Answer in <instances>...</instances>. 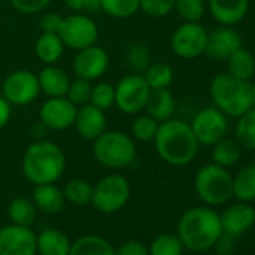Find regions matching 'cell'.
Masks as SVG:
<instances>
[{
    "label": "cell",
    "mask_w": 255,
    "mask_h": 255,
    "mask_svg": "<svg viewBox=\"0 0 255 255\" xmlns=\"http://www.w3.org/2000/svg\"><path fill=\"white\" fill-rule=\"evenodd\" d=\"M251 108H255V83L251 84Z\"/></svg>",
    "instance_id": "47"
},
{
    "label": "cell",
    "mask_w": 255,
    "mask_h": 255,
    "mask_svg": "<svg viewBox=\"0 0 255 255\" xmlns=\"http://www.w3.org/2000/svg\"><path fill=\"white\" fill-rule=\"evenodd\" d=\"M131 197V185L120 174L102 177L92 194V204L102 213H114L125 207Z\"/></svg>",
    "instance_id": "7"
},
{
    "label": "cell",
    "mask_w": 255,
    "mask_h": 255,
    "mask_svg": "<svg viewBox=\"0 0 255 255\" xmlns=\"http://www.w3.org/2000/svg\"><path fill=\"white\" fill-rule=\"evenodd\" d=\"M153 143L159 158L174 167L191 164L200 147L189 123L174 117L159 123Z\"/></svg>",
    "instance_id": "1"
},
{
    "label": "cell",
    "mask_w": 255,
    "mask_h": 255,
    "mask_svg": "<svg viewBox=\"0 0 255 255\" xmlns=\"http://www.w3.org/2000/svg\"><path fill=\"white\" fill-rule=\"evenodd\" d=\"M233 198L251 203L255 200V167L243 165L233 177Z\"/></svg>",
    "instance_id": "27"
},
{
    "label": "cell",
    "mask_w": 255,
    "mask_h": 255,
    "mask_svg": "<svg viewBox=\"0 0 255 255\" xmlns=\"http://www.w3.org/2000/svg\"><path fill=\"white\" fill-rule=\"evenodd\" d=\"M65 153L53 141L32 143L26 149L21 162L24 177L35 186L57 182L65 173Z\"/></svg>",
    "instance_id": "3"
},
{
    "label": "cell",
    "mask_w": 255,
    "mask_h": 255,
    "mask_svg": "<svg viewBox=\"0 0 255 255\" xmlns=\"http://www.w3.org/2000/svg\"><path fill=\"white\" fill-rule=\"evenodd\" d=\"M194 188L200 200L207 206H224L233 198V176L227 168L212 162L198 170Z\"/></svg>",
    "instance_id": "6"
},
{
    "label": "cell",
    "mask_w": 255,
    "mask_h": 255,
    "mask_svg": "<svg viewBox=\"0 0 255 255\" xmlns=\"http://www.w3.org/2000/svg\"><path fill=\"white\" fill-rule=\"evenodd\" d=\"M159 122L150 117L149 114L138 116L132 125H131V134L135 140L143 143H150L155 140V135L158 132Z\"/></svg>",
    "instance_id": "36"
},
{
    "label": "cell",
    "mask_w": 255,
    "mask_h": 255,
    "mask_svg": "<svg viewBox=\"0 0 255 255\" xmlns=\"http://www.w3.org/2000/svg\"><path fill=\"white\" fill-rule=\"evenodd\" d=\"M110 66L108 53L93 44L83 50H78L72 63V69L78 78H84L87 81H95L101 78Z\"/></svg>",
    "instance_id": "15"
},
{
    "label": "cell",
    "mask_w": 255,
    "mask_h": 255,
    "mask_svg": "<svg viewBox=\"0 0 255 255\" xmlns=\"http://www.w3.org/2000/svg\"><path fill=\"white\" fill-rule=\"evenodd\" d=\"M11 113H12L11 104L2 95H0V129L8 125V122L11 119Z\"/></svg>",
    "instance_id": "46"
},
{
    "label": "cell",
    "mask_w": 255,
    "mask_h": 255,
    "mask_svg": "<svg viewBox=\"0 0 255 255\" xmlns=\"http://www.w3.org/2000/svg\"><path fill=\"white\" fill-rule=\"evenodd\" d=\"M92 81H87L84 78H78L69 83L66 98L77 107L89 104L90 102V95H92Z\"/></svg>",
    "instance_id": "38"
},
{
    "label": "cell",
    "mask_w": 255,
    "mask_h": 255,
    "mask_svg": "<svg viewBox=\"0 0 255 255\" xmlns=\"http://www.w3.org/2000/svg\"><path fill=\"white\" fill-rule=\"evenodd\" d=\"M176 0H140V9L149 17L162 18L174 11Z\"/></svg>",
    "instance_id": "40"
},
{
    "label": "cell",
    "mask_w": 255,
    "mask_h": 255,
    "mask_svg": "<svg viewBox=\"0 0 255 255\" xmlns=\"http://www.w3.org/2000/svg\"><path fill=\"white\" fill-rule=\"evenodd\" d=\"M71 243L69 237L56 228L42 230L36 236V246L41 255H69Z\"/></svg>",
    "instance_id": "23"
},
{
    "label": "cell",
    "mask_w": 255,
    "mask_h": 255,
    "mask_svg": "<svg viewBox=\"0 0 255 255\" xmlns=\"http://www.w3.org/2000/svg\"><path fill=\"white\" fill-rule=\"evenodd\" d=\"M114 86L108 83H98L92 87V95H90V104L101 108V110H110L114 105Z\"/></svg>",
    "instance_id": "39"
},
{
    "label": "cell",
    "mask_w": 255,
    "mask_h": 255,
    "mask_svg": "<svg viewBox=\"0 0 255 255\" xmlns=\"http://www.w3.org/2000/svg\"><path fill=\"white\" fill-rule=\"evenodd\" d=\"M252 165L255 167V150H254V161H252Z\"/></svg>",
    "instance_id": "48"
},
{
    "label": "cell",
    "mask_w": 255,
    "mask_h": 255,
    "mask_svg": "<svg viewBox=\"0 0 255 255\" xmlns=\"http://www.w3.org/2000/svg\"><path fill=\"white\" fill-rule=\"evenodd\" d=\"M93 185L84 179H72L63 188L65 200L74 206H86L92 203Z\"/></svg>",
    "instance_id": "32"
},
{
    "label": "cell",
    "mask_w": 255,
    "mask_h": 255,
    "mask_svg": "<svg viewBox=\"0 0 255 255\" xmlns=\"http://www.w3.org/2000/svg\"><path fill=\"white\" fill-rule=\"evenodd\" d=\"M225 62L227 74L234 78L249 81L255 75V56L243 47L236 50Z\"/></svg>",
    "instance_id": "25"
},
{
    "label": "cell",
    "mask_w": 255,
    "mask_h": 255,
    "mask_svg": "<svg viewBox=\"0 0 255 255\" xmlns=\"http://www.w3.org/2000/svg\"><path fill=\"white\" fill-rule=\"evenodd\" d=\"M74 126L81 138L93 141L107 131L105 111L92 105L90 102L80 105L77 108Z\"/></svg>",
    "instance_id": "17"
},
{
    "label": "cell",
    "mask_w": 255,
    "mask_h": 255,
    "mask_svg": "<svg viewBox=\"0 0 255 255\" xmlns=\"http://www.w3.org/2000/svg\"><path fill=\"white\" fill-rule=\"evenodd\" d=\"M9 2L20 14L33 15L45 11L47 6L51 3V0H9Z\"/></svg>",
    "instance_id": "41"
},
{
    "label": "cell",
    "mask_w": 255,
    "mask_h": 255,
    "mask_svg": "<svg viewBox=\"0 0 255 255\" xmlns=\"http://www.w3.org/2000/svg\"><path fill=\"white\" fill-rule=\"evenodd\" d=\"M125 60H126V66L129 68V71L132 74L143 75L144 71L152 63L150 48L147 45L141 44V42H135V44L129 45V48L126 50Z\"/></svg>",
    "instance_id": "31"
},
{
    "label": "cell",
    "mask_w": 255,
    "mask_h": 255,
    "mask_svg": "<svg viewBox=\"0 0 255 255\" xmlns=\"http://www.w3.org/2000/svg\"><path fill=\"white\" fill-rule=\"evenodd\" d=\"M101 11L113 18H131L140 11V0H101Z\"/></svg>",
    "instance_id": "34"
},
{
    "label": "cell",
    "mask_w": 255,
    "mask_h": 255,
    "mask_svg": "<svg viewBox=\"0 0 255 255\" xmlns=\"http://www.w3.org/2000/svg\"><path fill=\"white\" fill-rule=\"evenodd\" d=\"M69 255H114V248L101 236L86 234L71 243Z\"/></svg>",
    "instance_id": "24"
},
{
    "label": "cell",
    "mask_w": 255,
    "mask_h": 255,
    "mask_svg": "<svg viewBox=\"0 0 255 255\" xmlns=\"http://www.w3.org/2000/svg\"><path fill=\"white\" fill-rule=\"evenodd\" d=\"M207 6L216 23L233 27L248 15L249 0H209Z\"/></svg>",
    "instance_id": "19"
},
{
    "label": "cell",
    "mask_w": 255,
    "mask_h": 255,
    "mask_svg": "<svg viewBox=\"0 0 255 255\" xmlns=\"http://www.w3.org/2000/svg\"><path fill=\"white\" fill-rule=\"evenodd\" d=\"M242 47V38L237 30L228 26H221L213 32L207 33L206 51L210 59L227 60L236 50Z\"/></svg>",
    "instance_id": "18"
},
{
    "label": "cell",
    "mask_w": 255,
    "mask_h": 255,
    "mask_svg": "<svg viewBox=\"0 0 255 255\" xmlns=\"http://www.w3.org/2000/svg\"><path fill=\"white\" fill-rule=\"evenodd\" d=\"M236 243H237V237L222 231V234L215 242L213 248L218 255H233L236 252Z\"/></svg>",
    "instance_id": "44"
},
{
    "label": "cell",
    "mask_w": 255,
    "mask_h": 255,
    "mask_svg": "<svg viewBox=\"0 0 255 255\" xmlns=\"http://www.w3.org/2000/svg\"><path fill=\"white\" fill-rule=\"evenodd\" d=\"M32 201L35 203L39 212L45 215H54L63 209L66 200L63 191L59 189L54 183H44L35 186L32 194Z\"/></svg>",
    "instance_id": "20"
},
{
    "label": "cell",
    "mask_w": 255,
    "mask_h": 255,
    "mask_svg": "<svg viewBox=\"0 0 255 255\" xmlns=\"http://www.w3.org/2000/svg\"><path fill=\"white\" fill-rule=\"evenodd\" d=\"M234 134L236 141L243 150H255V108H249L237 117Z\"/></svg>",
    "instance_id": "29"
},
{
    "label": "cell",
    "mask_w": 255,
    "mask_h": 255,
    "mask_svg": "<svg viewBox=\"0 0 255 255\" xmlns=\"http://www.w3.org/2000/svg\"><path fill=\"white\" fill-rule=\"evenodd\" d=\"M183 243L179 236L174 234H161L149 246V255H182Z\"/></svg>",
    "instance_id": "35"
},
{
    "label": "cell",
    "mask_w": 255,
    "mask_h": 255,
    "mask_svg": "<svg viewBox=\"0 0 255 255\" xmlns=\"http://www.w3.org/2000/svg\"><path fill=\"white\" fill-rule=\"evenodd\" d=\"M144 110L155 120L165 122L173 117L176 111V99L170 89H150Z\"/></svg>",
    "instance_id": "22"
},
{
    "label": "cell",
    "mask_w": 255,
    "mask_h": 255,
    "mask_svg": "<svg viewBox=\"0 0 255 255\" xmlns=\"http://www.w3.org/2000/svg\"><path fill=\"white\" fill-rule=\"evenodd\" d=\"M207 30L200 23H183L171 35V50L182 59H197L206 51Z\"/></svg>",
    "instance_id": "11"
},
{
    "label": "cell",
    "mask_w": 255,
    "mask_h": 255,
    "mask_svg": "<svg viewBox=\"0 0 255 255\" xmlns=\"http://www.w3.org/2000/svg\"><path fill=\"white\" fill-rule=\"evenodd\" d=\"M98 35L96 23L89 15L78 12L63 17L59 29V36L63 45L75 51L96 44Z\"/></svg>",
    "instance_id": "10"
},
{
    "label": "cell",
    "mask_w": 255,
    "mask_h": 255,
    "mask_svg": "<svg viewBox=\"0 0 255 255\" xmlns=\"http://www.w3.org/2000/svg\"><path fill=\"white\" fill-rule=\"evenodd\" d=\"M65 5L72 12H95L101 9V0H65Z\"/></svg>",
    "instance_id": "43"
},
{
    "label": "cell",
    "mask_w": 255,
    "mask_h": 255,
    "mask_svg": "<svg viewBox=\"0 0 255 255\" xmlns=\"http://www.w3.org/2000/svg\"><path fill=\"white\" fill-rule=\"evenodd\" d=\"M242 152L243 149L236 141V138L225 137L212 146V162L224 168H230L239 162V159L242 158Z\"/></svg>",
    "instance_id": "28"
},
{
    "label": "cell",
    "mask_w": 255,
    "mask_h": 255,
    "mask_svg": "<svg viewBox=\"0 0 255 255\" xmlns=\"http://www.w3.org/2000/svg\"><path fill=\"white\" fill-rule=\"evenodd\" d=\"M114 255H149V248L138 240H128L114 249Z\"/></svg>",
    "instance_id": "42"
},
{
    "label": "cell",
    "mask_w": 255,
    "mask_h": 255,
    "mask_svg": "<svg viewBox=\"0 0 255 255\" xmlns=\"http://www.w3.org/2000/svg\"><path fill=\"white\" fill-rule=\"evenodd\" d=\"M2 96L12 105H27L41 93L38 75L27 69L11 72L2 86Z\"/></svg>",
    "instance_id": "12"
},
{
    "label": "cell",
    "mask_w": 255,
    "mask_h": 255,
    "mask_svg": "<svg viewBox=\"0 0 255 255\" xmlns=\"http://www.w3.org/2000/svg\"><path fill=\"white\" fill-rule=\"evenodd\" d=\"M62 20H63V17L57 12H45L39 21L42 33H57L59 35Z\"/></svg>",
    "instance_id": "45"
},
{
    "label": "cell",
    "mask_w": 255,
    "mask_h": 255,
    "mask_svg": "<svg viewBox=\"0 0 255 255\" xmlns=\"http://www.w3.org/2000/svg\"><path fill=\"white\" fill-rule=\"evenodd\" d=\"M221 234L222 227L219 213L207 206L188 209L177 224L179 239L185 248L194 252H204L213 248Z\"/></svg>",
    "instance_id": "2"
},
{
    "label": "cell",
    "mask_w": 255,
    "mask_h": 255,
    "mask_svg": "<svg viewBox=\"0 0 255 255\" xmlns=\"http://www.w3.org/2000/svg\"><path fill=\"white\" fill-rule=\"evenodd\" d=\"M143 77L147 81L150 89H167L173 83L174 72L170 65L164 62H155L149 65Z\"/></svg>",
    "instance_id": "33"
},
{
    "label": "cell",
    "mask_w": 255,
    "mask_h": 255,
    "mask_svg": "<svg viewBox=\"0 0 255 255\" xmlns=\"http://www.w3.org/2000/svg\"><path fill=\"white\" fill-rule=\"evenodd\" d=\"M200 146L212 147L228 134V119L216 107L200 110L189 123Z\"/></svg>",
    "instance_id": "8"
},
{
    "label": "cell",
    "mask_w": 255,
    "mask_h": 255,
    "mask_svg": "<svg viewBox=\"0 0 255 255\" xmlns=\"http://www.w3.org/2000/svg\"><path fill=\"white\" fill-rule=\"evenodd\" d=\"M36 234L17 224L0 228V255H36Z\"/></svg>",
    "instance_id": "13"
},
{
    "label": "cell",
    "mask_w": 255,
    "mask_h": 255,
    "mask_svg": "<svg viewBox=\"0 0 255 255\" xmlns=\"http://www.w3.org/2000/svg\"><path fill=\"white\" fill-rule=\"evenodd\" d=\"M77 105H74L66 96L48 98L39 110L41 122L51 131H65L74 126Z\"/></svg>",
    "instance_id": "14"
},
{
    "label": "cell",
    "mask_w": 255,
    "mask_h": 255,
    "mask_svg": "<svg viewBox=\"0 0 255 255\" xmlns=\"http://www.w3.org/2000/svg\"><path fill=\"white\" fill-rule=\"evenodd\" d=\"M219 218L222 231L234 237H239L254 227L255 209L251 206V203L236 201L230 204L222 213H219Z\"/></svg>",
    "instance_id": "16"
},
{
    "label": "cell",
    "mask_w": 255,
    "mask_h": 255,
    "mask_svg": "<svg viewBox=\"0 0 255 255\" xmlns=\"http://www.w3.org/2000/svg\"><path fill=\"white\" fill-rule=\"evenodd\" d=\"M114 105L125 114H137L144 110L150 87L143 75L129 74L123 77L114 87Z\"/></svg>",
    "instance_id": "9"
},
{
    "label": "cell",
    "mask_w": 255,
    "mask_h": 255,
    "mask_svg": "<svg viewBox=\"0 0 255 255\" xmlns=\"http://www.w3.org/2000/svg\"><path fill=\"white\" fill-rule=\"evenodd\" d=\"M63 50L65 45L57 33H42L35 42V54L44 65H56Z\"/></svg>",
    "instance_id": "26"
},
{
    "label": "cell",
    "mask_w": 255,
    "mask_h": 255,
    "mask_svg": "<svg viewBox=\"0 0 255 255\" xmlns=\"http://www.w3.org/2000/svg\"><path fill=\"white\" fill-rule=\"evenodd\" d=\"M95 159L111 170H120L131 165L135 159L137 149L134 138L120 131H105L93 140Z\"/></svg>",
    "instance_id": "5"
},
{
    "label": "cell",
    "mask_w": 255,
    "mask_h": 255,
    "mask_svg": "<svg viewBox=\"0 0 255 255\" xmlns=\"http://www.w3.org/2000/svg\"><path fill=\"white\" fill-rule=\"evenodd\" d=\"M174 11L186 23H200L206 14L204 0H176Z\"/></svg>",
    "instance_id": "37"
},
{
    "label": "cell",
    "mask_w": 255,
    "mask_h": 255,
    "mask_svg": "<svg viewBox=\"0 0 255 255\" xmlns=\"http://www.w3.org/2000/svg\"><path fill=\"white\" fill-rule=\"evenodd\" d=\"M36 212L38 209L35 203L26 197H17L8 206V216L11 222L23 227H32L35 224Z\"/></svg>",
    "instance_id": "30"
},
{
    "label": "cell",
    "mask_w": 255,
    "mask_h": 255,
    "mask_svg": "<svg viewBox=\"0 0 255 255\" xmlns=\"http://www.w3.org/2000/svg\"><path fill=\"white\" fill-rule=\"evenodd\" d=\"M38 81L41 92H44L48 98L66 96L71 83L66 72L54 65H45V68L38 74Z\"/></svg>",
    "instance_id": "21"
},
{
    "label": "cell",
    "mask_w": 255,
    "mask_h": 255,
    "mask_svg": "<svg viewBox=\"0 0 255 255\" xmlns=\"http://www.w3.org/2000/svg\"><path fill=\"white\" fill-rule=\"evenodd\" d=\"M209 92L213 107L227 117H239L251 108V83L234 78L227 72L212 78Z\"/></svg>",
    "instance_id": "4"
}]
</instances>
